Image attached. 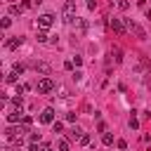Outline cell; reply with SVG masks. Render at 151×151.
Segmentation results:
<instances>
[{"label": "cell", "mask_w": 151, "mask_h": 151, "mask_svg": "<svg viewBox=\"0 0 151 151\" xmlns=\"http://www.w3.org/2000/svg\"><path fill=\"white\" fill-rule=\"evenodd\" d=\"M101 142H104L106 146H111V144H113V134H111V132H104V137H101Z\"/></svg>", "instance_id": "cell-14"}, {"label": "cell", "mask_w": 151, "mask_h": 151, "mask_svg": "<svg viewBox=\"0 0 151 151\" xmlns=\"http://www.w3.org/2000/svg\"><path fill=\"white\" fill-rule=\"evenodd\" d=\"M111 28H113V33H116V35H125L127 24H125L123 19H111Z\"/></svg>", "instance_id": "cell-5"}, {"label": "cell", "mask_w": 151, "mask_h": 151, "mask_svg": "<svg viewBox=\"0 0 151 151\" xmlns=\"http://www.w3.org/2000/svg\"><path fill=\"white\" fill-rule=\"evenodd\" d=\"M9 104H12V109H21V104H24V99H21V97H14V99H12Z\"/></svg>", "instance_id": "cell-17"}, {"label": "cell", "mask_w": 151, "mask_h": 151, "mask_svg": "<svg viewBox=\"0 0 151 151\" xmlns=\"http://www.w3.org/2000/svg\"><path fill=\"white\" fill-rule=\"evenodd\" d=\"M83 134H85V132H83V130H80L78 125H76V127H73L71 132H66V137H68V139H76V142H80V137H83Z\"/></svg>", "instance_id": "cell-9"}, {"label": "cell", "mask_w": 151, "mask_h": 151, "mask_svg": "<svg viewBox=\"0 0 151 151\" xmlns=\"http://www.w3.org/2000/svg\"><path fill=\"white\" fill-rule=\"evenodd\" d=\"M125 24H127V31H132V33H134L139 40H146V31H144V28H142L137 21H132V19H125Z\"/></svg>", "instance_id": "cell-2"}, {"label": "cell", "mask_w": 151, "mask_h": 151, "mask_svg": "<svg viewBox=\"0 0 151 151\" xmlns=\"http://www.w3.org/2000/svg\"><path fill=\"white\" fill-rule=\"evenodd\" d=\"M21 42H24V38H12V40H7V47H9V50H14V47H19Z\"/></svg>", "instance_id": "cell-12"}, {"label": "cell", "mask_w": 151, "mask_h": 151, "mask_svg": "<svg viewBox=\"0 0 151 151\" xmlns=\"http://www.w3.org/2000/svg\"><path fill=\"white\" fill-rule=\"evenodd\" d=\"M116 144H118V149H127V142H125V139H118Z\"/></svg>", "instance_id": "cell-30"}, {"label": "cell", "mask_w": 151, "mask_h": 151, "mask_svg": "<svg viewBox=\"0 0 151 151\" xmlns=\"http://www.w3.org/2000/svg\"><path fill=\"white\" fill-rule=\"evenodd\" d=\"M111 54H113V61H116V64H120V61H123V52H120V50H113Z\"/></svg>", "instance_id": "cell-16"}, {"label": "cell", "mask_w": 151, "mask_h": 151, "mask_svg": "<svg viewBox=\"0 0 151 151\" xmlns=\"http://www.w3.org/2000/svg\"><path fill=\"white\" fill-rule=\"evenodd\" d=\"M52 130H54V132H61V130H64V123L54 120V123H52Z\"/></svg>", "instance_id": "cell-24"}, {"label": "cell", "mask_w": 151, "mask_h": 151, "mask_svg": "<svg viewBox=\"0 0 151 151\" xmlns=\"http://www.w3.org/2000/svg\"><path fill=\"white\" fill-rule=\"evenodd\" d=\"M35 90H38L40 94H47V92L54 90V80H52V78H40L38 85H35Z\"/></svg>", "instance_id": "cell-3"}, {"label": "cell", "mask_w": 151, "mask_h": 151, "mask_svg": "<svg viewBox=\"0 0 151 151\" xmlns=\"http://www.w3.org/2000/svg\"><path fill=\"white\" fill-rule=\"evenodd\" d=\"M17 151H21V149H17Z\"/></svg>", "instance_id": "cell-32"}, {"label": "cell", "mask_w": 151, "mask_h": 151, "mask_svg": "<svg viewBox=\"0 0 151 151\" xmlns=\"http://www.w3.org/2000/svg\"><path fill=\"white\" fill-rule=\"evenodd\" d=\"M28 151H42V146H40V144H35V142H31V146H28Z\"/></svg>", "instance_id": "cell-25"}, {"label": "cell", "mask_w": 151, "mask_h": 151, "mask_svg": "<svg viewBox=\"0 0 151 151\" xmlns=\"http://www.w3.org/2000/svg\"><path fill=\"white\" fill-rule=\"evenodd\" d=\"M7 83H17V73H14V71L7 73Z\"/></svg>", "instance_id": "cell-27"}, {"label": "cell", "mask_w": 151, "mask_h": 151, "mask_svg": "<svg viewBox=\"0 0 151 151\" xmlns=\"http://www.w3.org/2000/svg\"><path fill=\"white\" fill-rule=\"evenodd\" d=\"M35 71H40V73H50V64H45V61H33L31 64Z\"/></svg>", "instance_id": "cell-10"}, {"label": "cell", "mask_w": 151, "mask_h": 151, "mask_svg": "<svg viewBox=\"0 0 151 151\" xmlns=\"http://www.w3.org/2000/svg\"><path fill=\"white\" fill-rule=\"evenodd\" d=\"M40 123H47V125L54 123V109H52V106L42 109V113H40Z\"/></svg>", "instance_id": "cell-6"}, {"label": "cell", "mask_w": 151, "mask_h": 151, "mask_svg": "<svg viewBox=\"0 0 151 151\" xmlns=\"http://www.w3.org/2000/svg\"><path fill=\"white\" fill-rule=\"evenodd\" d=\"M57 151H71L68 137H59V139H57Z\"/></svg>", "instance_id": "cell-8"}, {"label": "cell", "mask_w": 151, "mask_h": 151, "mask_svg": "<svg viewBox=\"0 0 151 151\" xmlns=\"http://www.w3.org/2000/svg\"><path fill=\"white\" fill-rule=\"evenodd\" d=\"M61 17H64L66 24H73V19H78V17H76V0H66V2H64Z\"/></svg>", "instance_id": "cell-1"}, {"label": "cell", "mask_w": 151, "mask_h": 151, "mask_svg": "<svg viewBox=\"0 0 151 151\" xmlns=\"http://www.w3.org/2000/svg\"><path fill=\"white\" fill-rule=\"evenodd\" d=\"M52 24H54V17H52V14H40V17H38V21H35V28L47 31Z\"/></svg>", "instance_id": "cell-4"}, {"label": "cell", "mask_w": 151, "mask_h": 151, "mask_svg": "<svg viewBox=\"0 0 151 151\" xmlns=\"http://www.w3.org/2000/svg\"><path fill=\"white\" fill-rule=\"evenodd\" d=\"M83 76H85L83 71H78V68L73 71V80H76V83H80V80H83Z\"/></svg>", "instance_id": "cell-22"}, {"label": "cell", "mask_w": 151, "mask_h": 151, "mask_svg": "<svg viewBox=\"0 0 151 151\" xmlns=\"http://www.w3.org/2000/svg\"><path fill=\"white\" fill-rule=\"evenodd\" d=\"M21 12H24L21 5H9V14H12V17H17V14H21Z\"/></svg>", "instance_id": "cell-13"}, {"label": "cell", "mask_w": 151, "mask_h": 151, "mask_svg": "<svg viewBox=\"0 0 151 151\" xmlns=\"http://www.w3.org/2000/svg\"><path fill=\"white\" fill-rule=\"evenodd\" d=\"M12 71H14V73H24V71H26V66H24V64H19V61H17V64H14V66H12Z\"/></svg>", "instance_id": "cell-19"}, {"label": "cell", "mask_w": 151, "mask_h": 151, "mask_svg": "<svg viewBox=\"0 0 151 151\" xmlns=\"http://www.w3.org/2000/svg\"><path fill=\"white\" fill-rule=\"evenodd\" d=\"M35 38H38V42H47V33H45V31H38Z\"/></svg>", "instance_id": "cell-21"}, {"label": "cell", "mask_w": 151, "mask_h": 151, "mask_svg": "<svg viewBox=\"0 0 151 151\" xmlns=\"http://www.w3.org/2000/svg\"><path fill=\"white\" fill-rule=\"evenodd\" d=\"M85 28H87L85 19H76V31H78V33H85Z\"/></svg>", "instance_id": "cell-11"}, {"label": "cell", "mask_w": 151, "mask_h": 151, "mask_svg": "<svg viewBox=\"0 0 151 151\" xmlns=\"http://www.w3.org/2000/svg\"><path fill=\"white\" fill-rule=\"evenodd\" d=\"M130 127H132V130H137V127H139V120L134 118V111H132V116H130Z\"/></svg>", "instance_id": "cell-20"}, {"label": "cell", "mask_w": 151, "mask_h": 151, "mask_svg": "<svg viewBox=\"0 0 151 151\" xmlns=\"http://www.w3.org/2000/svg\"><path fill=\"white\" fill-rule=\"evenodd\" d=\"M64 68L66 71H73V61H64Z\"/></svg>", "instance_id": "cell-31"}, {"label": "cell", "mask_w": 151, "mask_h": 151, "mask_svg": "<svg viewBox=\"0 0 151 151\" xmlns=\"http://www.w3.org/2000/svg\"><path fill=\"white\" fill-rule=\"evenodd\" d=\"M21 118H24L21 109H12V111L7 113V123H21Z\"/></svg>", "instance_id": "cell-7"}, {"label": "cell", "mask_w": 151, "mask_h": 151, "mask_svg": "<svg viewBox=\"0 0 151 151\" xmlns=\"http://www.w3.org/2000/svg\"><path fill=\"white\" fill-rule=\"evenodd\" d=\"M9 26H12V19L5 17V19H2V28H9Z\"/></svg>", "instance_id": "cell-26"}, {"label": "cell", "mask_w": 151, "mask_h": 151, "mask_svg": "<svg viewBox=\"0 0 151 151\" xmlns=\"http://www.w3.org/2000/svg\"><path fill=\"white\" fill-rule=\"evenodd\" d=\"M31 123H33V118H31V116H24V118H21V127H24V130H26V127H31Z\"/></svg>", "instance_id": "cell-18"}, {"label": "cell", "mask_w": 151, "mask_h": 151, "mask_svg": "<svg viewBox=\"0 0 151 151\" xmlns=\"http://www.w3.org/2000/svg\"><path fill=\"white\" fill-rule=\"evenodd\" d=\"M116 5H118V9H130V0H116Z\"/></svg>", "instance_id": "cell-15"}, {"label": "cell", "mask_w": 151, "mask_h": 151, "mask_svg": "<svg viewBox=\"0 0 151 151\" xmlns=\"http://www.w3.org/2000/svg\"><path fill=\"white\" fill-rule=\"evenodd\" d=\"M76 116H78L76 111H68V113H66V123H76Z\"/></svg>", "instance_id": "cell-23"}, {"label": "cell", "mask_w": 151, "mask_h": 151, "mask_svg": "<svg viewBox=\"0 0 151 151\" xmlns=\"http://www.w3.org/2000/svg\"><path fill=\"white\" fill-rule=\"evenodd\" d=\"M31 142H35V144H38V142H40V132H33V134H31Z\"/></svg>", "instance_id": "cell-29"}, {"label": "cell", "mask_w": 151, "mask_h": 151, "mask_svg": "<svg viewBox=\"0 0 151 151\" xmlns=\"http://www.w3.org/2000/svg\"><path fill=\"white\" fill-rule=\"evenodd\" d=\"M80 144L87 146V144H90V134H83V137H80Z\"/></svg>", "instance_id": "cell-28"}]
</instances>
